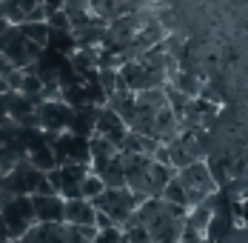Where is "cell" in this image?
Returning <instances> with one entry per match:
<instances>
[{"instance_id":"obj_27","label":"cell","mask_w":248,"mask_h":243,"mask_svg":"<svg viewBox=\"0 0 248 243\" xmlns=\"http://www.w3.org/2000/svg\"><path fill=\"white\" fill-rule=\"evenodd\" d=\"M43 6H46V15L49 12H60L63 9V0H43Z\"/></svg>"},{"instance_id":"obj_2","label":"cell","mask_w":248,"mask_h":243,"mask_svg":"<svg viewBox=\"0 0 248 243\" xmlns=\"http://www.w3.org/2000/svg\"><path fill=\"white\" fill-rule=\"evenodd\" d=\"M40 52H43V49L34 46L15 23H9L6 29H0V54H3L15 69H29V66L40 57Z\"/></svg>"},{"instance_id":"obj_11","label":"cell","mask_w":248,"mask_h":243,"mask_svg":"<svg viewBox=\"0 0 248 243\" xmlns=\"http://www.w3.org/2000/svg\"><path fill=\"white\" fill-rule=\"evenodd\" d=\"M0 15L9 23H29V20H46L43 0H0Z\"/></svg>"},{"instance_id":"obj_8","label":"cell","mask_w":248,"mask_h":243,"mask_svg":"<svg viewBox=\"0 0 248 243\" xmlns=\"http://www.w3.org/2000/svg\"><path fill=\"white\" fill-rule=\"evenodd\" d=\"M43 177H46V172L34 169L26 157H20V160H17L9 172H3L0 186H3V189H9L12 194H34Z\"/></svg>"},{"instance_id":"obj_20","label":"cell","mask_w":248,"mask_h":243,"mask_svg":"<svg viewBox=\"0 0 248 243\" xmlns=\"http://www.w3.org/2000/svg\"><path fill=\"white\" fill-rule=\"evenodd\" d=\"M17 29L23 32L26 37L34 43V46L46 49V43H49V23H46V20H29V23H17Z\"/></svg>"},{"instance_id":"obj_7","label":"cell","mask_w":248,"mask_h":243,"mask_svg":"<svg viewBox=\"0 0 248 243\" xmlns=\"http://www.w3.org/2000/svg\"><path fill=\"white\" fill-rule=\"evenodd\" d=\"M34 115H37V126H40L43 132L57 135V132H66V129H69L72 115H75V106H69V103L60 100V97H46V100L37 103Z\"/></svg>"},{"instance_id":"obj_14","label":"cell","mask_w":248,"mask_h":243,"mask_svg":"<svg viewBox=\"0 0 248 243\" xmlns=\"http://www.w3.org/2000/svg\"><path fill=\"white\" fill-rule=\"evenodd\" d=\"M63 223L94 226V203L86 200V197H69V200H63Z\"/></svg>"},{"instance_id":"obj_29","label":"cell","mask_w":248,"mask_h":243,"mask_svg":"<svg viewBox=\"0 0 248 243\" xmlns=\"http://www.w3.org/2000/svg\"><path fill=\"white\" fill-rule=\"evenodd\" d=\"M0 243H9V229H6L3 218H0Z\"/></svg>"},{"instance_id":"obj_4","label":"cell","mask_w":248,"mask_h":243,"mask_svg":"<svg viewBox=\"0 0 248 243\" xmlns=\"http://www.w3.org/2000/svg\"><path fill=\"white\" fill-rule=\"evenodd\" d=\"M20 243H92L77 226L72 223H31L23 235L17 238Z\"/></svg>"},{"instance_id":"obj_22","label":"cell","mask_w":248,"mask_h":243,"mask_svg":"<svg viewBox=\"0 0 248 243\" xmlns=\"http://www.w3.org/2000/svg\"><path fill=\"white\" fill-rule=\"evenodd\" d=\"M160 197H163L166 203H174V206H186V189H183V183L177 180V174H174L171 180L163 186ZM186 209H188V206H186Z\"/></svg>"},{"instance_id":"obj_6","label":"cell","mask_w":248,"mask_h":243,"mask_svg":"<svg viewBox=\"0 0 248 243\" xmlns=\"http://www.w3.org/2000/svg\"><path fill=\"white\" fill-rule=\"evenodd\" d=\"M0 218L9 229V241H17L26 229L34 223L31 212V197L29 194H12L6 203H0Z\"/></svg>"},{"instance_id":"obj_26","label":"cell","mask_w":248,"mask_h":243,"mask_svg":"<svg viewBox=\"0 0 248 243\" xmlns=\"http://www.w3.org/2000/svg\"><path fill=\"white\" fill-rule=\"evenodd\" d=\"M177 243H208L200 232H191V229H183V235H180V241Z\"/></svg>"},{"instance_id":"obj_18","label":"cell","mask_w":248,"mask_h":243,"mask_svg":"<svg viewBox=\"0 0 248 243\" xmlns=\"http://www.w3.org/2000/svg\"><path fill=\"white\" fill-rule=\"evenodd\" d=\"M174 177V169L166 166V163H154L151 160V169H149V197H160L163 186Z\"/></svg>"},{"instance_id":"obj_12","label":"cell","mask_w":248,"mask_h":243,"mask_svg":"<svg viewBox=\"0 0 248 243\" xmlns=\"http://www.w3.org/2000/svg\"><path fill=\"white\" fill-rule=\"evenodd\" d=\"M125 132H128V126L123 123V118L111 109V106H100L97 109V118H94V132L92 135H100V138H106V140H111V143L117 146V152H120V143H123Z\"/></svg>"},{"instance_id":"obj_5","label":"cell","mask_w":248,"mask_h":243,"mask_svg":"<svg viewBox=\"0 0 248 243\" xmlns=\"http://www.w3.org/2000/svg\"><path fill=\"white\" fill-rule=\"evenodd\" d=\"M140 200H143L140 194H134L131 189H125V186H117V189H103L97 197H92L94 209L106 212V215L114 220L117 226H120V223H123L134 209H137V203H140Z\"/></svg>"},{"instance_id":"obj_17","label":"cell","mask_w":248,"mask_h":243,"mask_svg":"<svg viewBox=\"0 0 248 243\" xmlns=\"http://www.w3.org/2000/svg\"><path fill=\"white\" fill-rule=\"evenodd\" d=\"M100 180L106 189H117V186H125V174H123V155L117 152L114 157H108L103 166L97 169Z\"/></svg>"},{"instance_id":"obj_21","label":"cell","mask_w":248,"mask_h":243,"mask_svg":"<svg viewBox=\"0 0 248 243\" xmlns=\"http://www.w3.org/2000/svg\"><path fill=\"white\" fill-rule=\"evenodd\" d=\"M166 146H169V163H171V169H174V172L183 169V166H188V163L194 160V157H191V155L186 152V146L180 143L177 138H174V140H169Z\"/></svg>"},{"instance_id":"obj_24","label":"cell","mask_w":248,"mask_h":243,"mask_svg":"<svg viewBox=\"0 0 248 243\" xmlns=\"http://www.w3.org/2000/svg\"><path fill=\"white\" fill-rule=\"evenodd\" d=\"M117 238H120V226H108V229H97L92 243H117Z\"/></svg>"},{"instance_id":"obj_3","label":"cell","mask_w":248,"mask_h":243,"mask_svg":"<svg viewBox=\"0 0 248 243\" xmlns=\"http://www.w3.org/2000/svg\"><path fill=\"white\" fill-rule=\"evenodd\" d=\"M174 174H177V180H180L183 189H186V206H197L205 194H211L217 189V183H214L211 174H208L205 160H191L188 166L177 169Z\"/></svg>"},{"instance_id":"obj_15","label":"cell","mask_w":248,"mask_h":243,"mask_svg":"<svg viewBox=\"0 0 248 243\" xmlns=\"http://www.w3.org/2000/svg\"><path fill=\"white\" fill-rule=\"evenodd\" d=\"M26 160H29L34 169H40V172H49V169L57 166V163H54V155H51V146H49L46 132H43V138H40V140H34V143L26 149Z\"/></svg>"},{"instance_id":"obj_16","label":"cell","mask_w":248,"mask_h":243,"mask_svg":"<svg viewBox=\"0 0 248 243\" xmlns=\"http://www.w3.org/2000/svg\"><path fill=\"white\" fill-rule=\"evenodd\" d=\"M97 109H100V106H94V103L75 106V115H72V123H69V132L89 138V135L94 132V118H97Z\"/></svg>"},{"instance_id":"obj_13","label":"cell","mask_w":248,"mask_h":243,"mask_svg":"<svg viewBox=\"0 0 248 243\" xmlns=\"http://www.w3.org/2000/svg\"><path fill=\"white\" fill-rule=\"evenodd\" d=\"M34 223H60L63 220V197L57 192L51 194H29Z\"/></svg>"},{"instance_id":"obj_28","label":"cell","mask_w":248,"mask_h":243,"mask_svg":"<svg viewBox=\"0 0 248 243\" xmlns=\"http://www.w3.org/2000/svg\"><path fill=\"white\" fill-rule=\"evenodd\" d=\"M6 92H0V123H9V112H6Z\"/></svg>"},{"instance_id":"obj_23","label":"cell","mask_w":248,"mask_h":243,"mask_svg":"<svg viewBox=\"0 0 248 243\" xmlns=\"http://www.w3.org/2000/svg\"><path fill=\"white\" fill-rule=\"evenodd\" d=\"M106 186H103V180H100L97 172H86V177L80 180V197H86V200H92V197H97L100 192H103Z\"/></svg>"},{"instance_id":"obj_10","label":"cell","mask_w":248,"mask_h":243,"mask_svg":"<svg viewBox=\"0 0 248 243\" xmlns=\"http://www.w3.org/2000/svg\"><path fill=\"white\" fill-rule=\"evenodd\" d=\"M123 155V152H120ZM149 169H151V157L149 155H123V174H125V189H131L140 197H149Z\"/></svg>"},{"instance_id":"obj_9","label":"cell","mask_w":248,"mask_h":243,"mask_svg":"<svg viewBox=\"0 0 248 243\" xmlns=\"http://www.w3.org/2000/svg\"><path fill=\"white\" fill-rule=\"evenodd\" d=\"M86 172H89V163H63V166L49 169L46 177H49L51 189L63 200H69V197H80V180L86 177Z\"/></svg>"},{"instance_id":"obj_31","label":"cell","mask_w":248,"mask_h":243,"mask_svg":"<svg viewBox=\"0 0 248 243\" xmlns=\"http://www.w3.org/2000/svg\"><path fill=\"white\" fill-rule=\"evenodd\" d=\"M9 243H20V241H9Z\"/></svg>"},{"instance_id":"obj_25","label":"cell","mask_w":248,"mask_h":243,"mask_svg":"<svg viewBox=\"0 0 248 243\" xmlns=\"http://www.w3.org/2000/svg\"><path fill=\"white\" fill-rule=\"evenodd\" d=\"M108 226H117L114 220L108 218L106 212H100V209H94V229H108Z\"/></svg>"},{"instance_id":"obj_19","label":"cell","mask_w":248,"mask_h":243,"mask_svg":"<svg viewBox=\"0 0 248 243\" xmlns=\"http://www.w3.org/2000/svg\"><path fill=\"white\" fill-rule=\"evenodd\" d=\"M120 232H123L125 238H128V243H151L149 229L143 226V220L137 218L134 212H131V215H128V218L120 223Z\"/></svg>"},{"instance_id":"obj_30","label":"cell","mask_w":248,"mask_h":243,"mask_svg":"<svg viewBox=\"0 0 248 243\" xmlns=\"http://www.w3.org/2000/svg\"><path fill=\"white\" fill-rule=\"evenodd\" d=\"M0 92H9V86H6V80H3V74H0Z\"/></svg>"},{"instance_id":"obj_1","label":"cell","mask_w":248,"mask_h":243,"mask_svg":"<svg viewBox=\"0 0 248 243\" xmlns=\"http://www.w3.org/2000/svg\"><path fill=\"white\" fill-rule=\"evenodd\" d=\"M186 206H174L166 203L163 197H143L134 209V215L143 220V226L149 229L151 243H177L183 235V218H186Z\"/></svg>"}]
</instances>
